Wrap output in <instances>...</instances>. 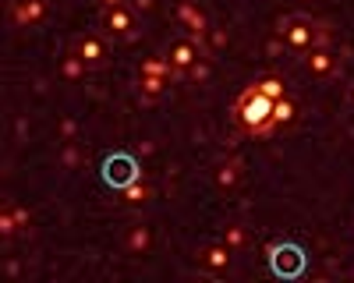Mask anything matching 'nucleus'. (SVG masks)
Returning <instances> with one entry per match:
<instances>
[{
    "label": "nucleus",
    "mask_w": 354,
    "mask_h": 283,
    "mask_svg": "<svg viewBox=\"0 0 354 283\" xmlns=\"http://www.w3.org/2000/svg\"><path fill=\"white\" fill-rule=\"evenodd\" d=\"M234 113H238V124L252 135H273L277 131V121H273V99L262 96L255 85H248V89L238 96V103H234Z\"/></svg>",
    "instance_id": "nucleus-1"
},
{
    "label": "nucleus",
    "mask_w": 354,
    "mask_h": 283,
    "mask_svg": "<svg viewBox=\"0 0 354 283\" xmlns=\"http://www.w3.org/2000/svg\"><path fill=\"white\" fill-rule=\"evenodd\" d=\"M305 266H308V255H305L301 244L280 241V244L270 248V269H273V276H280V280H298V276L305 273Z\"/></svg>",
    "instance_id": "nucleus-2"
},
{
    "label": "nucleus",
    "mask_w": 354,
    "mask_h": 283,
    "mask_svg": "<svg viewBox=\"0 0 354 283\" xmlns=\"http://www.w3.org/2000/svg\"><path fill=\"white\" fill-rule=\"evenodd\" d=\"M277 32L283 36V43H287L290 50H298V53H308V50H315V43L322 39V32L315 28V21H312V18H305V14L283 18Z\"/></svg>",
    "instance_id": "nucleus-3"
},
{
    "label": "nucleus",
    "mask_w": 354,
    "mask_h": 283,
    "mask_svg": "<svg viewBox=\"0 0 354 283\" xmlns=\"http://www.w3.org/2000/svg\"><path fill=\"white\" fill-rule=\"evenodd\" d=\"M103 181L110 188H117V191H124L128 184L142 181V166H138V159L131 153H110L103 159Z\"/></svg>",
    "instance_id": "nucleus-4"
},
{
    "label": "nucleus",
    "mask_w": 354,
    "mask_h": 283,
    "mask_svg": "<svg viewBox=\"0 0 354 283\" xmlns=\"http://www.w3.org/2000/svg\"><path fill=\"white\" fill-rule=\"evenodd\" d=\"M138 28V11L131 4H121L113 11H103V36L106 39H131Z\"/></svg>",
    "instance_id": "nucleus-5"
},
{
    "label": "nucleus",
    "mask_w": 354,
    "mask_h": 283,
    "mask_svg": "<svg viewBox=\"0 0 354 283\" xmlns=\"http://www.w3.org/2000/svg\"><path fill=\"white\" fill-rule=\"evenodd\" d=\"M198 39L195 36H188V39H174L170 43V50H167V61H170V68H174V78H185V75H192V68L198 64Z\"/></svg>",
    "instance_id": "nucleus-6"
},
{
    "label": "nucleus",
    "mask_w": 354,
    "mask_h": 283,
    "mask_svg": "<svg viewBox=\"0 0 354 283\" xmlns=\"http://www.w3.org/2000/svg\"><path fill=\"white\" fill-rule=\"evenodd\" d=\"M71 53L82 57L88 68H103V64H106V39H103V36H93V32L78 36L75 46H71Z\"/></svg>",
    "instance_id": "nucleus-7"
},
{
    "label": "nucleus",
    "mask_w": 354,
    "mask_h": 283,
    "mask_svg": "<svg viewBox=\"0 0 354 283\" xmlns=\"http://www.w3.org/2000/svg\"><path fill=\"white\" fill-rule=\"evenodd\" d=\"M46 0H15V8H11V18L18 28H28V25H36L46 18Z\"/></svg>",
    "instance_id": "nucleus-8"
},
{
    "label": "nucleus",
    "mask_w": 354,
    "mask_h": 283,
    "mask_svg": "<svg viewBox=\"0 0 354 283\" xmlns=\"http://www.w3.org/2000/svg\"><path fill=\"white\" fill-rule=\"evenodd\" d=\"M305 64L315 78H333L337 75V57L330 53V46H319V50H308Z\"/></svg>",
    "instance_id": "nucleus-9"
},
{
    "label": "nucleus",
    "mask_w": 354,
    "mask_h": 283,
    "mask_svg": "<svg viewBox=\"0 0 354 283\" xmlns=\"http://www.w3.org/2000/svg\"><path fill=\"white\" fill-rule=\"evenodd\" d=\"M234 248H227V244H205L202 248V266L205 269H209V273H227L230 269V259H234V255H230Z\"/></svg>",
    "instance_id": "nucleus-10"
},
{
    "label": "nucleus",
    "mask_w": 354,
    "mask_h": 283,
    "mask_svg": "<svg viewBox=\"0 0 354 283\" xmlns=\"http://www.w3.org/2000/svg\"><path fill=\"white\" fill-rule=\"evenodd\" d=\"M177 18H181L185 21V28H188V36H202L205 32V14L192 4V0H185V4H177Z\"/></svg>",
    "instance_id": "nucleus-11"
},
{
    "label": "nucleus",
    "mask_w": 354,
    "mask_h": 283,
    "mask_svg": "<svg viewBox=\"0 0 354 283\" xmlns=\"http://www.w3.org/2000/svg\"><path fill=\"white\" fill-rule=\"evenodd\" d=\"M149 244H153L149 226H131L128 237H124V248H128L131 255H145V251H149Z\"/></svg>",
    "instance_id": "nucleus-12"
},
{
    "label": "nucleus",
    "mask_w": 354,
    "mask_h": 283,
    "mask_svg": "<svg viewBox=\"0 0 354 283\" xmlns=\"http://www.w3.org/2000/svg\"><path fill=\"white\" fill-rule=\"evenodd\" d=\"M255 89L277 103V99H283V96H287V81H283L280 75H266V78H259V81H255Z\"/></svg>",
    "instance_id": "nucleus-13"
},
{
    "label": "nucleus",
    "mask_w": 354,
    "mask_h": 283,
    "mask_svg": "<svg viewBox=\"0 0 354 283\" xmlns=\"http://www.w3.org/2000/svg\"><path fill=\"white\" fill-rule=\"evenodd\" d=\"M273 121H277V128H280V124H294V121H298V103H294L290 96L277 99V103H273Z\"/></svg>",
    "instance_id": "nucleus-14"
},
{
    "label": "nucleus",
    "mask_w": 354,
    "mask_h": 283,
    "mask_svg": "<svg viewBox=\"0 0 354 283\" xmlns=\"http://www.w3.org/2000/svg\"><path fill=\"white\" fill-rule=\"evenodd\" d=\"M238 181H241V163H238V159H230V163H223V166L216 170V184H220V188H234Z\"/></svg>",
    "instance_id": "nucleus-15"
},
{
    "label": "nucleus",
    "mask_w": 354,
    "mask_h": 283,
    "mask_svg": "<svg viewBox=\"0 0 354 283\" xmlns=\"http://www.w3.org/2000/svg\"><path fill=\"white\" fill-rule=\"evenodd\" d=\"M142 75H149V78H170L174 68L167 57H149V61H142Z\"/></svg>",
    "instance_id": "nucleus-16"
},
{
    "label": "nucleus",
    "mask_w": 354,
    "mask_h": 283,
    "mask_svg": "<svg viewBox=\"0 0 354 283\" xmlns=\"http://www.w3.org/2000/svg\"><path fill=\"white\" fill-rule=\"evenodd\" d=\"M121 195H124V206H142L145 198H149V184H145V181H135V184H128Z\"/></svg>",
    "instance_id": "nucleus-17"
},
{
    "label": "nucleus",
    "mask_w": 354,
    "mask_h": 283,
    "mask_svg": "<svg viewBox=\"0 0 354 283\" xmlns=\"http://www.w3.org/2000/svg\"><path fill=\"white\" fill-rule=\"evenodd\" d=\"M85 71H88V64L82 61V57H75V53H68V57H64V64H61V75H64V78L78 81Z\"/></svg>",
    "instance_id": "nucleus-18"
},
{
    "label": "nucleus",
    "mask_w": 354,
    "mask_h": 283,
    "mask_svg": "<svg viewBox=\"0 0 354 283\" xmlns=\"http://www.w3.org/2000/svg\"><path fill=\"white\" fill-rule=\"evenodd\" d=\"M245 241H248V234H245V226H223V244L227 248H245Z\"/></svg>",
    "instance_id": "nucleus-19"
},
{
    "label": "nucleus",
    "mask_w": 354,
    "mask_h": 283,
    "mask_svg": "<svg viewBox=\"0 0 354 283\" xmlns=\"http://www.w3.org/2000/svg\"><path fill=\"white\" fill-rule=\"evenodd\" d=\"M167 89V78H149V75H142V92L145 96H160Z\"/></svg>",
    "instance_id": "nucleus-20"
},
{
    "label": "nucleus",
    "mask_w": 354,
    "mask_h": 283,
    "mask_svg": "<svg viewBox=\"0 0 354 283\" xmlns=\"http://www.w3.org/2000/svg\"><path fill=\"white\" fill-rule=\"evenodd\" d=\"M18 231V219H15V209H4V216H0V234L11 237Z\"/></svg>",
    "instance_id": "nucleus-21"
},
{
    "label": "nucleus",
    "mask_w": 354,
    "mask_h": 283,
    "mask_svg": "<svg viewBox=\"0 0 354 283\" xmlns=\"http://www.w3.org/2000/svg\"><path fill=\"white\" fill-rule=\"evenodd\" d=\"M96 4H100V11H113V8H121L124 0H96Z\"/></svg>",
    "instance_id": "nucleus-22"
},
{
    "label": "nucleus",
    "mask_w": 354,
    "mask_h": 283,
    "mask_svg": "<svg viewBox=\"0 0 354 283\" xmlns=\"http://www.w3.org/2000/svg\"><path fill=\"white\" fill-rule=\"evenodd\" d=\"M153 4H156V0H131V8H135V11H149Z\"/></svg>",
    "instance_id": "nucleus-23"
},
{
    "label": "nucleus",
    "mask_w": 354,
    "mask_h": 283,
    "mask_svg": "<svg viewBox=\"0 0 354 283\" xmlns=\"http://www.w3.org/2000/svg\"><path fill=\"white\" fill-rule=\"evenodd\" d=\"M205 75H209V68H205V64H195V68H192V78H198V81H202Z\"/></svg>",
    "instance_id": "nucleus-24"
},
{
    "label": "nucleus",
    "mask_w": 354,
    "mask_h": 283,
    "mask_svg": "<svg viewBox=\"0 0 354 283\" xmlns=\"http://www.w3.org/2000/svg\"><path fill=\"white\" fill-rule=\"evenodd\" d=\"M15 219H18V231H25V223H28V216H25V209H15Z\"/></svg>",
    "instance_id": "nucleus-25"
},
{
    "label": "nucleus",
    "mask_w": 354,
    "mask_h": 283,
    "mask_svg": "<svg viewBox=\"0 0 354 283\" xmlns=\"http://www.w3.org/2000/svg\"><path fill=\"white\" fill-rule=\"evenodd\" d=\"M61 131H64V135H68V138H71V135H75V131H78V128H75V121H64V124H61Z\"/></svg>",
    "instance_id": "nucleus-26"
},
{
    "label": "nucleus",
    "mask_w": 354,
    "mask_h": 283,
    "mask_svg": "<svg viewBox=\"0 0 354 283\" xmlns=\"http://www.w3.org/2000/svg\"><path fill=\"white\" fill-rule=\"evenodd\" d=\"M351 103H354V89H351Z\"/></svg>",
    "instance_id": "nucleus-27"
}]
</instances>
